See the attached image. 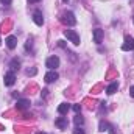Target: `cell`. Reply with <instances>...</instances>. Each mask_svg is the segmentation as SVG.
Instances as JSON below:
<instances>
[{
    "label": "cell",
    "mask_w": 134,
    "mask_h": 134,
    "mask_svg": "<svg viewBox=\"0 0 134 134\" xmlns=\"http://www.w3.org/2000/svg\"><path fill=\"white\" fill-rule=\"evenodd\" d=\"M130 95L134 98V86H131V87H130Z\"/></svg>",
    "instance_id": "cell-21"
},
{
    "label": "cell",
    "mask_w": 134,
    "mask_h": 134,
    "mask_svg": "<svg viewBox=\"0 0 134 134\" xmlns=\"http://www.w3.org/2000/svg\"><path fill=\"white\" fill-rule=\"evenodd\" d=\"M108 131H109V134H115V131H114V126H109V130H108Z\"/></svg>",
    "instance_id": "cell-22"
},
{
    "label": "cell",
    "mask_w": 134,
    "mask_h": 134,
    "mask_svg": "<svg viewBox=\"0 0 134 134\" xmlns=\"http://www.w3.org/2000/svg\"><path fill=\"white\" fill-rule=\"evenodd\" d=\"M36 134H47V133H41V131H39V133H36Z\"/></svg>",
    "instance_id": "cell-24"
},
{
    "label": "cell",
    "mask_w": 134,
    "mask_h": 134,
    "mask_svg": "<svg viewBox=\"0 0 134 134\" xmlns=\"http://www.w3.org/2000/svg\"><path fill=\"white\" fill-rule=\"evenodd\" d=\"M11 2H13V0H0V3H2V5H6V6L11 5Z\"/></svg>",
    "instance_id": "cell-19"
},
{
    "label": "cell",
    "mask_w": 134,
    "mask_h": 134,
    "mask_svg": "<svg viewBox=\"0 0 134 134\" xmlns=\"http://www.w3.org/2000/svg\"><path fill=\"white\" fill-rule=\"evenodd\" d=\"M19 66H20V61H19L17 58H13V59H11V63H9L11 70H13V72H14V70H19Z\"/></svg>",
    "instance_id": "cell-14"
},
{
    "label": "cell",
    "mask_w": 134,
    "mask_h": 134,
    "mask_svg": "<svg viewBox=\"0 0 134 134\" xmlns=\"http://www.w3.org/2000/svg\"><path fill=\"white\" fill-rule=\"evenodd\" d=\"M0 44H2V41H0Z\"/></svg>",
    "instance_id": "cell-26"
},
{
    "label": "cell",
    "mask_w": 134,
    "mask_h": 134,
    "mask_svg": "<svg viewBox=\"0 0 134 134\" xmlns=\"http://www.w3.org/2000/svg\"><path fill=\"white\" fill-rule=\"evenodd\" d=\"M16 83V75H14V72L11 70V72H8L6 75H5V86H13Z\"/></svg>",
    "instance_id": "cell-7"
},
{
    "label": "cell",
    "mask_w": 134,
    "mask_h": 134,
    "mask_svg": "<svg viewBox=\"0 0 134 134\" xmlns=\"http://www.w3.org/2000/svg\"><path fill=\"white\" fill-rule=\"evenodd\" d=\"M45 66L48 67L50 70H55L56 67L59 66V58H58V56H50V58L45 61Z\"/></svg>",
    "instance_id": "cell-4"
},
{
    "label": "cell",
    "mask_w": 134,
    "mask_h": 134,
    "mask_svg": "<svg viewBox=\"0 0 134 134\" xmlns=\"http://www.w3.org/2000/svg\"><path fill=\"white\" fill-rule=\"evenodd\" d=\"M30 3H36V2H39V0H28Z\"/></svg>",
    "instance_id": "cell-23"
},
{
    "label": "cell",
    "mask_w": 134,
    "mask_h": 134,
    "mask_svg": "<svg viewBox=\"0 0 134 134\" xmlns=\"http://www.w3.org/2000/svg\"><path fill=\"white\" fill-rule=\"evenodd\" d=\"M73 111H75V112L78 114V112L81 111V106H80V104H75V106H73Z\"/></svg>",
    "instance_id": "cell-18"
},
{
    "label": "cell",
    "mask_w": 134,
    "mask_h": 134,
    "mask_svg": "<svg viewBox=\"0 0 134 134\" xmlns=\"http://www.w3.org/2000/svg\"><path fill=\"white\" fill-rule=\"evenodd\" d=\"M103 36H104L103 30H101V28H95V30H94V42H95V44H101Z\"/></svg>",
    "instance_id": "cell-10"
},
{
    "label": "cell",
    "mask_w": 134,
    "mask_h": 134,
    "mask_svg": "<svg viewBox=\"0 0 134 134\" xmlns=\"http://www.w3.org/2000/svg\"><path fill=\"white\" fill-rule=\"evenodd\" d=\"M64 36L73 44V45H80V34L73 30H64Z\"/></svg>",
    "instance_id": "cell-2"
},
{
    "label": "cell",
    "mask_w": 134,
    "mask_h": 134,
    "mask_svg": "<svg viewBox=\"0 0 134 134\" xmlns=\"http://www.w3.org/2000/svg\"><path fill=\"white\" fill-rule=\"evenodd\" d=\"M109 126H111V125H109L108 122L101 120V122H100V125H98V131H100V133H104V131H108V130H109Z\"/></svg>",
    "instance_id": "cell-15"
},
{
    "label": "cell",
    "mask_w": 134,
    "mask_h": 134,
    "mask_svg": "<svg viewBox=\"0 0 134 134\" xmlns=\"http://www.w3.org/2000/svg\"><path fill=\"white\" fill-rule=\"evenodd\" d=\"M69 111H70V104H69V103H61V104L58 106V112H59L61 115H66Z\"/></svg>",
    "instance_id": "cell-12"
},
{
    "label": "cell",
    "mask_w": 134,
    "mask_h": 134,
    "mask_svg": "<svg viewBox=\"0 0 134 134\" xmlns=\"http://www.w3.org/2000/svg\"><path fill=\"white\" fill-rule=\"evenodd\" d=\"M33 20L36 25H39V27H42L44 25V16H42V13L41 11H34L33 13Z\"/></svg>",
    "instance_id": "cell-8"
},
{
    "label": "cell",
    "mask_w": 134,
    "mask_h": 134,
    "mask_svg": "<svg viewBox=\"0 0 134 134\" xmlns=\"http://www.w3.org/2000/svg\"><path fill=\"white\" fill-rule=\"evenodd\" d=\"M5 42H6L8 48H9V50H13V48H16V45H17V37H16V36H8Z\"/></svg>",
    "instance_id": "cell-11"
},
{
    "label": "cell",
    "mask_w": 134,
    "mask_h": 134,
    "mask_svg": "<svg viewBox=\"0 0 134 134\" xmlns=\"http://www.w3.org/2000/svg\"><path fill=\"white\" fill-rule=\"evenodd\" d=\"M59 78V75L55 72V70H48L47 73H45V76H44V80L47 81V83H53V81H56Z\"/></svg>",
    "instance_id": "cell-6"
},
{
    "label": "cell",
    "mask_w": 134,
    "mask_h": 134,
    "mask_svg": "<svg viewBox=\"0 0 134 134\" xmlns=\"http://www.w3.org/2000/svg\"><path fill=\"white\" fill-rule=\"evenodd\" d=\"M73 122H75V125H76V126H80V125H83V123H84V119H83L80 114H76V115H75V119H73Z\"/></svg>",
    "instance_id": "cell-16"
},
{
    "label": "cell",
    "mask_w": 134,
    "mask_h": 134,
    "mask_svg": "<svg viewBox=\"0 0 134 134\" xmlns=\"http://www.w3.org/2000/svg\"><path fill=\"white\" fill-rule=\"evenodd\" d=\"M73 134H86V133H84V131H83L81 128H78V126H76V128L73 130Z\"/></svg>",
    "instance_id": "cell-17"
},
{
    "label": "cell",
    "mask_w": 134,
    "mask_h": 134,
    "mask_svg": "<svg viewBox=\"0 0 134 134\" xmlns=\"http://www.w3.org/2000/svg\"><path fill=\"white\" fill-rule=\"evenodd\" d=\"M55 125H56L59 130H66L67 125H69V122H67V117H58V119L55 120Z\"/></svg>",
    "instance_id": "cell-9"
},
{
    "label": "cell",
    "mask_w": 134,
    "mask_h": 134,
    "mask_svg": "<svg viewBox=\"0 0 134 134\" xmlns=\"http://www.w3.org/2000/svg\"><path fill=\"white\" fill-rule=\"evenodd\" d=\"M16 108H17L19 111H27V109L30 108V100H27V98H19L17 103H16Z\"/></svg>",
    "instance_id": "cell-5"
},
{
    "label": "cell",
    "mask_w": 134,
    "mask_h": 134,
    "mask_svg": "<svg viewBox=\"0 0 134 134\" xmlns=\"http://www.w3.org/2000/svg\"><path fill=\"white\" fill-rule=\"evenodd\" d=\"M58 45H59V47H63V48H66V44H64V41H58Z\"/></svg>",
    "instance_id": "cell-20"
},
{
    "label": "cell",
    "mask_w": 134,
    "mask_h": 134,
    "mask_svg": "<svg viewBox=\"0 0 134 134\" xmlns=\"http://www.w3.org/2000/svg\"><path fill=\"white\" fill-rule=\"evenodd\" d=\"M117 89H119V83H111V84L108 86V89H106V94H108V95H112V94L117 92Z\"/></svg>",
    "instance_id": "cell-13"
},
{
    "label": "cell",
    "mask_w": 134,
    "mask_h": 134,
    "mask_svg": "<svg viewBox=\"0 0 134 134\" xmlns=\"http://www.w3.org/2000/svg\"><path fill=\"white\" fill-rule=\"evenodd\" d=\"M61 22L66 24V25H69V27H73V25L76 24L75 14H73L72 11H64V13L61 14Z\"/></svg>",
    "instance_id": "cell-1"
},
{
    "label": "cell",
    "mask_w": 134,
    "mask_h": 134,
    "mask_svg": "<svg viewBox=\"0 0 134 134\" xmlns=\"http://www.w3.org/2000/svg\"><path fill=\"white\" fill-rule=\"evenodd\" d=\"M122 50H123V52L134 50V39L131 36H125V42H123V45H122Z\"/></svg>",
    "instance_id": "cell-3"
},
{
    "label": "cell",
    "mask_w": 134,
    "mask_h": 134,
    "mask_svg": "<svg viewBox=\"0 0 134 134\" xmlns=\"http://www.w3.org/2000/svg\"><path fill=\"white\" fill-rule=\"evenodd\" d=\"M63 2H69V0H63Z\"/></svg>",
    "instance_id": "cell-25"
}]
</instances>
